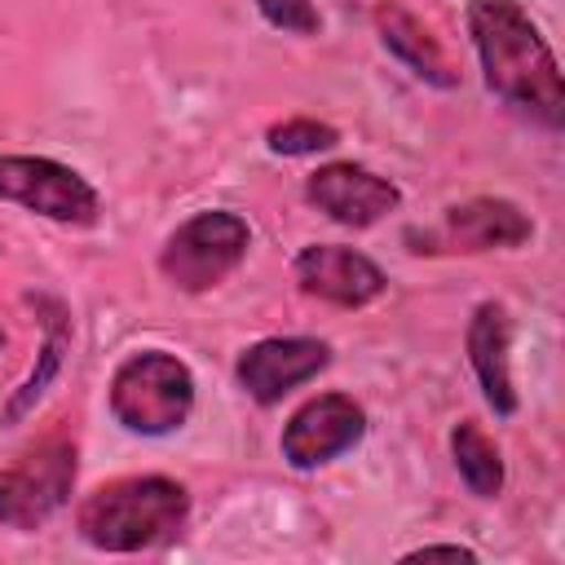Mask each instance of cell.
Returning <instances> with one entry per match:
<instances>
[{
  "instance_id": "1",
  "label": "cell",
  "mask_w": 565,
  "mask_h": 565,
  "mask_svg": "<svg viewBox=\"0 0 565 565\" xmlns=\"http://www.w3.org/2000/svg\"><path fill=\"white\" fill-rule=\"evenodd\" d=\"M468 31L486 71V88L499 93L508 106L534 115L547 128H561L565 88L561 66L516 0H472Z\"/></svg>"
},
{
  "instance_id": "2",
  "label": "cell",
  "mask_w": 565,
  "mask_h": 565,
  "mask_svg": "<svg viewBox=\"0 0 565 565\" xmlns=\"http://www.w3.org/2000/svg\"><path fill=\"white\" fill-rule=\"evenodd\" d=\"M190 516V494L168 477H124L79 503V534L102 552H141L172 539Z\"/></svg>"
},
{
  "instance_id": "3",
  "label": "cell",
  "mask_w": 565,
  "mask_h": 565,
  "mask_svg": "<svg viewBox=\"0 0 565 565\" xmlns=\"http://www.w3.org/2000/svg\"><path fill=\"white\" fill-rule=\"evenodd\" d=\"M110 411L128 433L163 437L190 419L194 375L181 358H172L163 349L132 353L110 380Z\"/></svg>"
},
{
  "instance_id": "4",
  "label": "cell",
  "mask_w": 565,
  "mask_h": 565,
  "mask_svg": "<svg viewBox=\"0 0 565 565\" xmlns=\"http://www.w3.org/2000/svg\"><path fill=\"white\" fill-rule=\"evenodd\" d=\"M247 221L238 212H194L185 225L172 230L159 265L168 274V282H177L181 291H207L216 287L225 274L238 269V260L247 256Z\"/></svg>"
},
{
  "instance_id": "5",
  "label": "cell",
  "mask_w": 565,
  "mask_h": 565,
  "mask_svg": "<svg viewBox=\"0 0 565 565\" xmlns=\"http://www.w3.org/2000/svg\"><path fill=\"white\" fill-rule=\"evenodd\" d=\"M75 486V446L71 441H44L31 455H22L13 468L0 472V525L9 530H35L44 525Z\"/></svg>"
},
{
  "instance_id": "6",
  "label": "cell",
  "mask_w": 565,
  "mask_h": 565,
  "mask_svg": "<svg viewBox=\"0 0 565 565\" xmlns=\"http://www.w3.org/2000/svg\"><path fill=\"white\" fill-rule=\"evenodd\" d=\"M0 199L66 225L97 221V190L75 168L40 154H0Z\"/></svg>"
},
{
  "instance_id": "7",
  "label": "cell",
  "mask_w": 565,
  "mask_h": 565,
  "mask_svg": "<svg viewBox=\"0 0 565 565\" xmlns=\"http://www.w3.org/2000/svg\"><path fill=\"white\" fill-rule=\"evenodd\" d=\"M366 433V415L353 397L344 393H322L305 402L287 428H282V459L291 468H318L344 450H353Z\"/></svg>"
},
{
  "instance_id": "8",
  "label": "cell",
  "mask_w": 565,
  "mask_h": 565,
  "mask_svg": "<svg viewBox=\"0 0 565 565\" xmlns=\"http://www.w3.org/2000/svg\"><path fill=\"white\" fill-rule=\"evenodd\" d=\"M331 362V349L322 340H309V335H274V340H260L252 349H243L234 375L238 384L256 397V402H282L291 388L309 384L322 366Z\"/></svg>"
},
{
  "instance_id": "9",
  "label": "cell",
  "mask_w": 565,
  "mask_h": 565,
  "mask_svg": "<svg viewBox=\"0 0 565 565\" xmlns=\"http://www.w3.org/2000/svg\"><path fill=\"white\" fill-rule=\"evenodd\" d=\"M534 234L530 216L508 199H472L441 216L437 230H428L415 252H490V247H516Z\"/></svg>"
},
{
  "instance_id": "10",
  "label": "cell",
  "mask_w": 565,
  "mask_h": 565,
  "mask_svg": "<svg viewBox=\"0 0 565 565\" xmlns=\"http://www.w3.org/2000/svg\"><path fill=\"white\" fill-rule=\"evenodd\" d=\"M305 194H309V203L318 212H327L331 221L353 225V230L375 225L402 199L388 177H375L371 168H358V163H327V168L309 172Z\"/></svg>"
},
{
  "instance_id": "11",
  "label": "cell",
  "mask_w": 565,
  "mask_h": 565,
  "mask_svg": "<svg viewBox=\"0 0 565 565\" xmlns=\"http://www.w3.org/2000/svg\"><path fill=\"white\" fill-rule=\"evenodd\" d=\"M296 282L318 300L362 309L384 291V269L375 260H366L362 252H353V247L313 243L296 256Z\"/></svg>"
},
{
  "instance_id": "12",
  "label": "cell",
  "mask_w": 565,
  "mask_h": 565,
  "mask_svg": "<svg viewBox=\"0 0 565 565\" xmlns=\"http://www.w3.org/2000/svg\"><path fill=\"white\" fill-rule=\"evenodd\" d=\"M508 344H512V327H508L503 305H477V313L468 322V358H472V371H477L481 393L494 406V415H512L516 411Z\"/></svg>"
},
{
  "instance_id": "13",
  "label": "cell",
  "mask_w": 565,
  "mask_h": 565,
  "mask_svg": "<svg viewBox=\"0 0 565 565\" xmlns=\"http://www.w3.org/2000/svg\"><path fill=\"white\" fill-rule=\"evenodd\" d=\"M450 450H455V468H459V477L468 481V490H472L477 499H494L499 486H503L499 446H494L472 419H463V424H455V433H450Z\"/></svg>"
},
{
  "instance_id": "14",
  "label": "cell",
  "mask_w": 565,
  "mask_h": 565,
  "mask_svg": "<svg viewBox=\"0 0 565 565\" xmlns=\"http://www.w3.org/2000/svg\"><path fill=\"white\" fill-rule=\"evenodd\" d=\"M380 26H384V44H388L415 75H424V79H433V84H455V75H446L441 49L428 40V31H419L415 18H406L402 9H388V13H380Z\"/></svg>"
},
{
  "instance_id": "15",
  "label": "cell",
  "mask_w": 565,
  "mask_h": 565,
  "mask_svg": "<svg viewBox=\"0 0 565 565\" xmlns=\"http://www.w3.org/2000/svg\"><path fill=\"white\" fill-rule=\"evenodd\" d=\"M335 146V128L318 124V119H287L269 128V150L274 154H318Z\"/></svg>"
},
{
  "instance_id": "16",
  "label": "cell",
  "mask_w": 565,
  "mask_h": 565,
  "mask_svg": "<svg viewBox=\"0 0 565 565\" xmlns=\"http://www.w3.org/2000/svg\"><path fill=\"white\" fill-rule=\"evenodd\" d=\"M256 9L265 13L269 26L291 31V35H313L318 31V9L313 0H256Z\"/></svg>"
},
{
  "instance_id": "17",
  "label": "cell",
  "mask_w": 565,
  "mask_h": 565,
  "mask_svg": "<svg viewBox=\"0 0 565 565\" xmlns=\"http://www.w3.org/2000/svg\"><path fill=\"white\" fill-rule=\"evenodd\" d=\"M428 556H450V561H477V552L459 547V543H424L415 552H406V561H428Z\"/></svg>"
},
{
  "instance_id": "18",
  "label": "cell",
  "mask_w": 565,
  "mask_h": 565,
  "mask_svg": "<svg viewBox=\"0 0 565 565\" xmlns=\"http://www.w3.org/2000/svg\"><path fill=\"white\" fill-rule=\"evenodd\" d=\"M0 349H4V331H0Z\"/></svg>"
}]
</instances>
